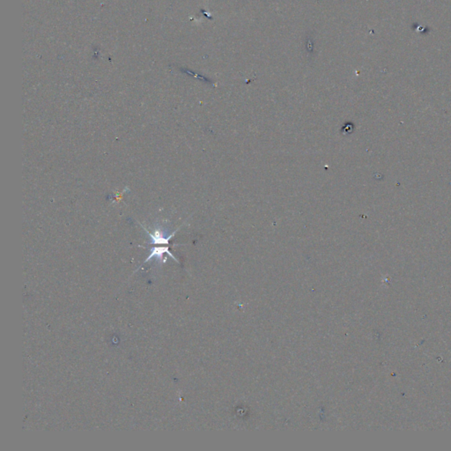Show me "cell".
Instances as JSON below:
<instances>
[{
    "instance_id": "cell-1",
    "label": "cell",
    "mask_w": 451,
    "mask_h": 451,
    "mask_svg": "<svg viewBox=\"0 0 451 451\" xmlns=\"http://www.w3.org/2000/svg\"><path fill=\"white\" fill-rule=\"evenodd\" d=\"M145 231L148 233V235L150 236L151 240H152V241H151L152 244H168L169 242V240L172 238L173 236L176 234V232H174L172 235H166L165 233H163L162 231H159L157 229L154 230V234H151L146 229H145Z\"/></svg>"
},
{
    "instance_id": "cell-2",
    "label": "cell",
    "mask_w": 451,
    "mask_h": 451,
    "mask_svg": "<svg viewBox=\"0 0 451 451\" xmlns=\"http://www.w3.org/2000/svg\"><path fill=\"white\" fill-rule=\"evenodd\" d=\"M167 253L169 256L172 257L174 260L176 261V262H178V260L176 259V257L173 256L171 252L169 251V247H155L153 248L152 250H151V253L149 256H148V258L146 259L145 261V263H147L148 261H150L152 258H157L158 260H162L163 254Z\"/></svg>"
}]
</instances>
